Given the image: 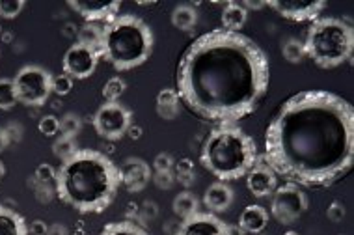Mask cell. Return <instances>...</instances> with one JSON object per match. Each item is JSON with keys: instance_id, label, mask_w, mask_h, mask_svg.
Returning a JSON list of instances; mask_svg holds the SVG:
<instances>
[{"instance_id": "5b68a950", "label": "cell", "mask_w": 354, "mask_h": 235, "mask_svg": "<svg viewBox=\"0 0 354 235\" xmlns=\"http://www.w3.org/2000/svg\"><path fill=\"white\" fill-rule=\"evenodd\" d=\"M155 45L153 30L136 15H118L103 26L99 56L118 71H131L149 60Z\"/></svg>"}, {"instance_id": "7402d4cb", "label": "cell", "mask_w": 354, "mask_h": 235, "mask_svg": "<svg viewBox=\"0 0 354 235\" xmlns=\"http://www.w3.org/2000/svg\"><path fill=\"white\" fill-rule=\"evenodd\" d=\"M171 209H174L177 217H181L185 220V218L192 217V215H196L200 211V202H198V198H196L192 192L183 191L179 192L176 198H174Z\"/></svg>"}, {"instance_id": "8fae6325", "label": "cell", "mask_w": 354, "mask_h": 235, "mask_svg": "<svg viewBox=\"0 0 354 235\" xmlns=\"http://www.w3.org/2000/svg\"><path fill=\"white\" fill-rule=\"evenodd\" d=\"M265 6L274 10L280 17L293 21V23H313L317 21L321 12L326 8L324 0H312V2H293V0H269Z\"/></svg>"}, {"instance_id": "ac0fdd59", "label": "cell", "mask_w": 354, "mask_h": 235, "mask_svg": "<svg viewBox=\"0 0 354 235\" xmlns=\"http://www.w3.org/2000/svg\"><path fill=\"white\" fill-rule=\"evenodd\" d=\"M0 235H28L25 217L6 205H0Z\"/></svg>"}, {"instance_id": "74e56055", "label": "cell", "mask_w": 354, "mask_h": 235, "mask_svg": "<svg viewBox=\"0 0 354 235\" xmlns=\"http://www.w3.org/2000/svg\"><path fill=\"white\" fill-rule=\"evenodd\" d=\"M47 229H49V226L43 220H34L28 226V235H47Z\"/></svg>"}, {"instance_id": "8992f818", "label": "cell", "mask_w": 354, "mask_h": 235, "mask_svg": "<svg viewBox=\"0 0 354 235\" xmlns=\"http://www.w3.org/2000/svg\"><path fill=\"white\" fill-rule=\"evenodd\" d=\"M306 58L321 69L339 68L351 60L354 49L353 26L343 19L319 17L306 32Z\"/></svg>"}, {"instance_id": "4fadbf2b", "label": "cell", "mask_w": 354, "mask_h": 235, "mask_svg": "<svg viewBox=\"0 0 354 235\" xmlns=\"http://www.w3.org/2000/svg\"><path fill=\"white\" fill-rule=\"evenodd\" d=\"M230 224L218 218L214 213L198 211L192 217L179 224L176 235H230Z\"/></svg>"}, {"instance_id": "ee69618b", "label": "cell", "mask_w": 354, "mask_h": 235, "mask_svg": "<svg viewBox=\"0 0 354 235\" xmlns=\"http://www.w3.org/2000/svg\"><path fill=\"white\" fill-rule=\"evenodd\" d=\"M0 34H2V28H0Z\"/></svg>"}, {"instance_id": "83f0119b", "label": "cell", "mask_w": 354, "mask_h": 235, "mask_svg": "<svg viewBox=\"0 0 354 235\" xmlns=\"http://www.w3.org/2000/svg\"><path fill=\"white\" fill-rule=\"evenodd\" d=\"M77 144H75V138H69V136H60L56 138L55 144H53V153L62 159V162L68 161L71 155L77 153Z\"/></svg>"}, {"instance_id": "d6986e66", "label": "cell", "mask_w": 354, "mask_h": 235, "mask_svg": "<svg viewBox=\"0 0 354 235\" xmlns=\"http://www.w3.org/2000/svg\"><path fill=\"white\" fill-rule=\"evenodd\" d=\"M179 95H177L176 90L171 88H165L160 90L159 95H157V103H155V109H157V114L159 118L166 120V122H171L179 116V111H181V105H179Z\"/></svg>"}, {"instance_id": "484cf974", "label": "cell", "mask_w": 354, "mask_h": 235, "mask_svg": "<svg viewBox=\"0 0 354 235\" xmlns=\"http://www.w3.org/2000/svg\"><path fill=\"white\" fill-rule=\"evenodd\" d=\"M17 103L13 79H0V111H12Z\"/></svg>"}, {"instance_id": "30bf717a", "label": "cell", "mask_w": 354, "mask_h": 235, "mask_svg": "<svg viewBox=\"0 0 354 235\" xmlns=\"http://www.w3.org/2000/svg\"><path fill=\"white\" fill-rule=\"evenodd\" d=\"M99 53L93 49H88L84 45L75 44L71 45L66 55H64V60H62V68H64V73L71 77V79H77V81H84L88 77H92L95 73L99 64Z\"/></svg>"}, {"instance_id": "b9f144b4", "label": "cell", "mask_w": 354, "mask_h": 235, "mask_svg": "<svg viewBox=\"0 0 354 235\" xmlns=\"http://www.w3.org/2000/svg\"><path fill=\"white\" fill-rule=\"evenodd\" d=\"M4 176H6V167H4V162L0 161V181L4 180Z\"/></svg>"}, {"instance_id": "d6a6232c", "label": "cell", "mask_w": 354, "mask_h": 235, "mask_svg": "<svg viewBox=\"0 0 354 235\" xmlns=\"http://www.w3.org/2000/svg\"><path fill=\"white\" fill-rule=\"evenodd\" d=\"M71 90H73V79L71 77H68L66 73L53 77V92L56 95H68Z\"/></svg>"}, {"instance_id": "ab89813d", "label": "cell", "mask_w": 354, "mask_h": 235, "mask_svg": "<svg viewBox=\"0 0 354 235\" xmlns=\"http://www.w3.org/2000/svg\"><path fill=\"white\" fill-rule=\"evenodd\" d=\"M47 235H68V232H66V228L60 226V224H55V226H50V228L47 229Z\"/></svg>"}, {"instance_id": "4316f807", "label": "cell", "mask_w": 354, "mask_h": 235, "mask_svg": "<svg viewBox=\"0 0 354 235\" xmlns=\"http://www.w3.org/2000/svg\"><path fill=\"white\" fill-rule=\"evenodd\" d=\"M125 81H123L122 77H112L106 81V84L103 86V97H104V103H116L120 101L123 93H125Z\"/></svg>"}, {"instance_id": "44dd1931", "label": "cell", "mask_w": 354, "mask_h": 235, "mask_svg": "<svg viewBox=\"0 0 354 235\" xmlns=\"http://www.w3.org/2000/svg\"><path fill=\"white\" fill-rule=\"evenodd\" d=\"M170 21L177 30L190 32L198 25V12H196V8L189 6V4H179L174 8Z\"/></svg>"}, {"instance_id": "277c9868", "label": "cell", "mask_w": 354, "mask_h": 235, "mask_svg": "<svg viewBox=\"0 0 354 235\" xmlns=\"http://www.w3.org/2000/svg\"><path fill=\"white\" fill-rule=\"evenodd\" d=\"M257 159L254 138L233 124L214 127L200 153L203 168L224 183L245 178L256 167Z\"/></svg>"}, {"instance_id": "7c38bea8", "label": "cell", "mask_w": 354, "mask_h": 235, "mask_svg": "<svg viewBox=\"0 0 354 235\" xmlns=\"http://www.w3.org/2000/svg\"><path fill=\"white\" fill-rule=\"evenodd\" d=\"M69 8L79 13L80 17L86 19V23H110L120 15L122 2H103V0H69Z\"/></svg>"}, {"instance_id": "d4e9b609", "label": "cell", "mask_w": 354, "mask_h": 235, "mask_svg": "<svg viewBox=\"0 0 354 235\" xmlns=\"http://www.w3.org/2000/svg\"><path fill=\"white\" fill-rule=\"evenodd\" d=\"M281 55L289 64H300L306 58L304 44L297 37H289L286 44L281 45Z\"/></svg>"}, {"instance_id": "f35d334b", "label": "cell", "mask_w": 354, "mask_h": 235, "mask_svg": "<svg viewBox=\"0 0 354 235\" xmlns=\"http://www.w3.org/2000/svg\"><path fill=\"white\" fill-rule=\"evenodd\" d=\"M10 142H12V140H10V135H8V131L0 127V153H2V151L8 148V144H10Z\"/></svg>"}, {"instance_id": "e575fe53", "label": "cell", "mask_w": 354, "mask_h": 235, "mask_svg": "<svg viewBox=\"0 0 354 235\" xmlns=\"http://www.w3.org/2000/svg\"><path fill=\"white\" fill-rule=\"evenodd\" d=\"M155 172H171L174 170V159L170 153H159L153 161Z\"/></svg>"}, {"instance_id": "9a60e30c", "label": "cell", "mask_w": 354, "mask_h": 235, "mask_svg": "<svg viewBox=\"0 0 354 235\" xmlns=\"http://www.w3.org/2000/svg\"><path fill=\"white\" fill-rule=\"evenodd\" d=\"M246 187L256 198H267V196H272V192L276 191L278 180H276V173L265 162H257L256 167L246 173Z\"/></svg>"}, {"instance_id": "836d02e7", "label": "cell", "mask_w": 354, "mask_h": 235, "mask_svg": "<svg viewBox=\"0 0 354 235\" xmlns=\"http://www.w3.org/2000/svg\"><path fill=\"white\" fill-rule=\"evenodd\" d=\"M36 180L41 183V185H49V183H55L56 181V170L50 164H39L36 168Z\"/></svg>"}, {"instance_id": "e0dca14e", "label": "cell", "mask_w": 354, "mask_h": 235, "mask_svg": "<svg viewBox=\"0 0 354 235\" xmlns=\"http://www.w3.org/2000/svg\"><path fill=\"white\" fill-rule=\"evenodd\" d=\"M267 224H269V211L257 204L246 205L239 217V228L245 234H261L263 229L267 228Z\"/></svg>"}, {"instance_id": "6da1fadb", "label": "cell", "mask_w": 354, "mask_h": 235, "mask_svg": "<svg viewBox=\"0 0 354 235\" xmlns=\"http://www.w3.org/2000/svg\"><path fill=\"white\" fill-rule=\"evenodd\" d=\"M265 164L289 183L324 189L354 162V111L324 90L300 92L280 106L265 131Z\"/></svg>"}, {"instance_id": "603a6c76", "label": "cell", "mask_w": 354, "mask_h": 235, "mask_svg": "<svg viewBox=\"0 0 354 235\" xmlns=\"http://www.w3.org/2000/svg\"><path fill=\"white\" fill-rule=\"evenodd\" d=\"M101 39H103V26L95 25V23H86L79 30V41L77 44L84 45L88 49H93L99 53Z\"/></svg>"}, {"instance_id": "d590c367", "label": "cell", "mask_w": 354, "mask_h": 235, "mask_svg": "<svg viewBox=\"0 0 354 235\" xmlns=\"http://www.w3.org/2000/svg\"><path fill=\"white\" fill-rule=\"evenodd\" d=\"M151 180L155 181V185L159 187V189L168 191V189H171V185L176 183V176H174V172H155Z\"/></svg>"}, {"instance_id": "5bb4252c", "label": "cell", "mask_w": 354, "mask_h": 235, "mask_svg": "<svg viewBox=\"0 0 354 235\" xmlns=\"http://www.w3.org/2000/svg\"><path fill=\"white\" fill-rule=\"evenodd\" d=\"M120 172H122V185L129 192H142L149 185V181L153 178L151 167L144 159H138V157L125 159L122 167H120Z\"/></svg>"}, {"instance_id": "f1b7e54d", "label": "cell", "mask_w": 354, "mask_h": 235, "mask_svg": "<svg viewBox=\"0 0 354 235\" xmlns=\"http://www.w3.org/2000/svg\"><path fill=\"white\" fill-rule=\"evenodd\" d=\"M174 168H176V181H179L181 185L189 187L192 185L194 181V164L190 159H181L179 162H174Z\"/></svg>"}, {"instance_id": "52a82bcc", "label": "cell", "mask_w": 354, "mask_h": 235, "mask_svg": "<svg viewBox=\"0 0 354 235\" xmlns=\"http://www.w3.org/2000/svg\"><path fill=\"white\" fill-rule=\"evenodd\" d=\"M17 101L26 106H41L53 93V75L41 66H25L13 79Z\"/></svg>"}, {"instance_id": "f546056e", "label": "cell", "mask_w": 354, "mask_h": 235, "mask_svg": "<svg viewBox=\"0 0 354 235\" xmlns=\"http://www.w3.org/2000/svg\"><path fill=\"white\" fill-rule=\"evenodd\" d=\"M80 127H82V122L77 114H66V116L60 120V133L62 136H69V138H75V136L80 133Z\"/></svg>"}, {"instance_id": "ffe728a7", "label": "cell", "mask_w": 354, "mask_h": 235, "mask_svg": "<svg viewBox=\"0 0 354 235\" xmlns=\"http://www.w3.org/2000/svg\"><path fill=\"white\" fill-rule=\"evenodd\" d=\"M246 19H248V12L239 2H227L224 10H222V26H224V30L239 32L246 25Z\"/></svg>"}, {"instance_id": "7a4b0ae2", "label": "cell", "mask_w": 354, "mask_h": 235, "mask_svg": "<svg viewBox=\"0 0 354 235\" xmlns=\"http://www.w3.org/2000/svg\"><path fill=\"white\" fill-rule=\"evenodd\" d=\"M269 58L241 32L216 28L194 39L176 75V92L198 118L237 124L259 109L269 92Z\"/></svg>"}, {"instance_id": "8d00e7d4", "label": "cell", "mask_w": 354, "mask_h": 235, "mask_svg": "<svg viewBox=\"0 0 354 235\" xmlns=\"http://www.w3.org/2000/svg\"><path fill=\"white\" fill-rule=\"evenodd\" d=\"M326 217H328L332 223H342L343 218H345V207H343L339 202H334V204L328 207V211H326Z\"/></svg>"}, {"instance_id": "cb8c5ba5", "label": "cell", "mask_w": 354, "mask_h": 235, "mask_svg": "<svg viewBox=\"0 0 354 235\" xmlns=\"http://www.w3.org/2000/svg\"><path fill=\"white\" fill-rule=\"evenodd\" d=\"M99 235H151V234H147L146 229L140 228L138 224L123 220V223L106 224V226L101 229V234Z\"/></svg>"}, {"instance_id": "1f68e13d", "label": "cell", "mask_w": 354, "mask_h": 235, "mask_svg": "<svg viewBox=\"0 0 354 235\" xmlns=\"http://www.w3.org/2000/svg\"><path fill=\"white\" fill-rule=\"evenodd\" d=\"M39 133L45 136H55L60 133V120L53 114H47L39 120V125H37Z\"/></svg>"}, {"instance_id": "60d3db41", "label": "cell", "mask_w": 354, "mask_h": 235, "mask_svg": "<svg viewBox=\"0 0 354 235\" xmlns=\"http://www.w3.org/2000/svg\"><path fill=\"white\" fill-rule=\"evenodd\" d=\"M241 6L245 8L246 12L248 10H261V8H265V2H243Z\"/></svg>"}, {"instance_id": "2e32d148", "label": "cell", "mask_w": 354, "mask_h": 235, "mask_svg": "<svg viewBox=\"0 0 354 235\" xmlns=\"http://www.w3.org/2000/svg\"><path fill=\"white\" fill-rule=\"evenodd\" d=\"M233 189L224 181H214L213 185L207 187L203 194V204L209 209V213H224L232 207L233 204Z\"/></svg>"}, {"instance_id": "4dcf8cb0", "label": "cell", "mask_w": 354, "mask_h": 235, "mask_svg": "<svg viewBox=\"0 0 354 235\" xmlns=\"http://www.w3.org/2000/svg\"><path fill=\"white\" fill-rule=\"evenodd\" d=\"M25 10V0H0V17L15 19Z\"/></svg>"}, {"instance_id": "9c48e42d", "label": "cell", "mask_w": 354, "mask_h": 235, "mask_svg": "<svg viewBox=\"0 0 354 235\" xmlns=\"http://www.w3.org/2000/svg\"><path fill=\"white\" fill-rule=\"evenodd\" d=\"M308 209V196L295 183L276 187L270 200V215L280 224L297 223Z\"/></svg>"}, {"instance_id": "7bdbcfd3", "label": "cell", "mask_w": 354, "mask_h": 235, "mask_svg": "<svg viewBox=\"0 0 354 235\" xmlns=\"http://www.w3.org/2000/svg\"><path fill=\"white\" fill-rule=\"evenodd\" d=\"M283 235H300V234H297V232H286Z\"/></svg>"}, {"instance_id": "3957f363", "label": "cell", "mask_w": 354, "mask_h": 235, "mask_svg": "<svg viewBox=\"0 0 354 235\" xmlns=\"http://www.w3.org/2000/svg\"><path fill=\"white\" fill-rule=\"evenodd\" d=\"M122 172L114 161L95 149H77L56 170L58 198L79 213H103L116 200Z\"/></svg>"}, {"instance_id": "ba28073f", "label": "cell", "mask_w": 354, "mask_h": 235, "mask_svg": "<svg viewBox=\"0 0 354 235\" xmlns=\"http://www.w3.org/2000/svg\"><path fill=\"white\" fill-rule=\"evenodd\" d=\"M93 129L104 140H122L133 127V112L127 106L116 103H103L93 114Z\"/></svg>"}]
</instances>
